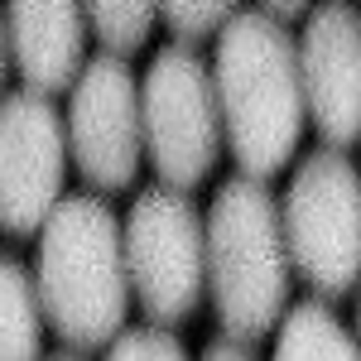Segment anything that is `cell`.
<instances>
[{
  "instance_id": "4fadbf2b",
  "label": "cell",
  "mask_w": 361,
  "mask_h": 361,
  "mask_svg": "<svg viewBox=\"0 0 361 361\" xmlns=\"http://www.w3.org/2000/svg\"><path fill=\"white\" fill-rule=\"evenodd\" d=\"M159 20V0H87V25L102 39L106 54L130 58L149 44V29Z\"/></svg>"
},
{
  "instance_id": "3957f363",
  "label": "cell",
  "mask_w": 361,
  "mask_h": 361,
  "mask_svg": "<svg viewBox=\"0 0 361 361\" xmlns=\"http://www.w3.org/2000/svg\"><path fill=\"white\" fill-rule=\"evenodd\" d=\"M289 246L265 178H226L207 207V294L226 337L260 342L289 308Z\"/></svg>"
},
{
  "instance_id": "e0dca14e",
  "label": "cell",
  "mask_w": 361,
  "mask_h": 361,
  "mask_svg": "<svg viewBox=\"0 0 361 361\" xmlns=\"http://www.w3.org/2000/svg\"><path fill=\"white\" fill-rule=\"evenodd\" d=\"M260 10H270L275 20H284V25H289V20H299V15H308V10H313V0H260Z\"/></svg>"
},
{
  "instance_id": "52a82bcc",
  "label": "cell",
  "mask_w": 361,
  "mask_h": 361,
  "mask_svg": "<svg viewBox=\"0 0 361 361\" xmlns=\"http://www.w3.org/2000/svg\"><path fill=\"white\" fill-rule=\"evenodd\" d=\"M63 121H68V154L92 188L121 193L135 183L145 159V116H140V78L130 58H92L73 82V106Z\"/></svg>"
},
{
  "instance_id": "6da1fadb",
  "label": "cell",
  "mask_w": 361,
  "mask_h": 361,
  "mask_svg": "<svg viewBox=\"0 0 361 361\" xmlns=\"http://www.w3.org/2000/svg\"><path fill=\"white\" fill-rule=\"evenodd\" d=\"M212 82L222 106V135L241 173L275 178L299 154L308 121L299 39L270 10H236L217 29Z\"/></svg>"
},
{
  "instance_id": "30bf717a",
  "label": "cell",
  "mask_w": 361,
  "mask_h": 361,
  "mask_svg": "<svg viewBox=\"0 0 361 361\" xmlns=\"http://www.w3.org/2000/svg\"><path fill=\"white\" fill-rule=\"evenodd\" d=\"M5 34L34 92L58 97L87 68V0H5Z\"/></svg>"
},
{
  "instance_id": "7a4b0ae2",
  "label": "cell",
  "mask_w": 361,
  "mask_h": 361,
  "mask_svg": "<svg viewBox=\"0 0 361 361\" xmlns=\"http://www.w3.org/2000/svg\"><path fill=\"white\" fill-rule=\"evenodd\" d=\"M39 304L54 333L97 352L121 337L130 308V270H126V231L111 207L92 193H73L54 207L39 231Z\"/></svg>"
},
{
  "instance_id": "ffe728a7",
  "label": "cell",
  "mask_w": 361,
  "mask_h": 361,
  "mask_svg": "<svg viewBox=\"0 0 361 361\" xmlns=\"http://www.w3.org/2000/svg\"><path fill=\"white\" fill-rule=\"evenodd\" d=\"M54 361H78V357H54Z\"/></svg>"
},
{
  "instance_id": "7c38bea8",
  "label": "cell",
  "mask_w": 361,
  "mask_h": 361,
  "mask_svg": "<svg viewBox=\"0 0 361 361\" xmlns=\"http://www.w3.org/2000/svg\"><path fill=\"white\" fill-rule=\"evenodd\" d=\"M39 352H44L39 284L15 255L0 250V361H39Z\"/></svg>"
},
{
  "instance_id": "8fae6325",
  "label": "cell",
  "mask_w": 361,
  "mask_h": 361,
  "mask_svg": "<svg viewBox=\"0 0 361 361\" xmlns=\"http://www.w3.org/2000/svg\"><path fill=\"white\" fill-rule=\"evenodd\" d=\"M275 361H361V342L323 299H304L279 318Z\"/></svg>"
},
{
  "instance_id": "ba28073f",
  "label": "cell",
  "mask_w": 361,
  "mask_h": 361,
  "mask_svg": "<svg viewBox=\"0 0 361 361\" xmlns=\"http://www.w3.org/2000/svg\"><path fill=\"white\" fill-rule=\"evenodd\" d=\"M68 121L49 92H15L0 102V231L25 241L39 236L63 202L68 173Z\"/></svg>"
},
{
  "instance_id": "ac0fdd59",
  "label": "cell",
  "mask_w": 361,
  "mask_h": 361,
  "mask_svg": "<svg viewBox=\"0 0 361 361\" xmlns=\"http://www.w3.org/2000/svg\"><path fill=\"white\" fill-rule=\"evenodd\" d=\"M5 68H10V34H5V10H0V102H5Z\"/></svg>"
},
{
  "instance_id": "5bb4252c",
  "label": "cell",
  "mask_w": 361,
  "mask_h": 361,
  "mask_svg": "<svg viewBox=\"0 0 361 361\" xmlns=\"http://www.w3.org/2000/svg\"><path fill=\"white\" fill-rule=\"evenodd\" d=\"M159 15L169 20V29L193 44V39H207L236 15V0H159Z\"/></svg>"
},
{
  "instance_id": "2e32d148",
  "label": "cell",
  "mask_w": 361,
  "mask_h": 361,
  "mask_svg": "<svg viewBox=\"0 0 361 361\" xmlns=\"http://www.w3.org/2000/svg\"><path fill=\"white\" fill-rule=\"evenodd\" d=\"M202 361H255V352H250V342H241V337H212Z\"/></svg>"
},
{
  "instance_id": "d6986e66",
  "label": "cell",
  "mask_w": 361,
  "mask_h": 361,
  "mask_svg": "<svg viewBox=\"0 0 361 361\" xmlns=\"http://www.w3.org/2000/svg\"><path fill=\"white\" fill-rule=\"evenodd\" d=\"M361 284V279H357ZM357 342H361V289H357Z\"/></svg>"
},
{
  "instance_id": "8992f818",
  "label": "cell",
  "mask_w": 361,
  "mask_h": 361,
  "mask_svg": "<svg viewBox=\"0 0 361 361\" xmlns=\"http://www.w3.org/2000/svg\"><path fill=\"white\" fill-rule=\"evenodd\" d=\"M145 154L169 188H197L222 154V106L207 58L193 44H169L140 78Z\"/></svg>"
},
{
  "instance_id": "5b68a950",
  "label": "cell",
  "mask_w": 361,
  "mask_h": 361,
  "mask_svg": "<svg viewBox=\"0 0 361 361\" xmlns=\"http://www.w3.org/2000/svg\"><path fill=\"white\" fill-rule=\"evenodd\" d=\"M126 270L130 294L149 323H183L207 294V217L188 188L154 183L130 202L126 217Z\"/></svg>"
},
{
  "instance_id": "9a60e30c",
  "label": "cell",
  "mask_w": 361,
  "mask_h": 361,
  "mask_svg": "<svg viewBox=\"0 0 361 361\" xmlns=\"http://www.w3.org/2000/svg\"><path fill=\"white\" fill-rule=\"evenodd\" d=\"M106 361H188V352L164 323H149V328H130L116 337L106 347Z\"/></svg>"
},
{
  "instance_id": "277c9868",
  "label": "cell",
  "mask_w": 361,
  "mask_h": 361,
  "mask_svg": "<svg viewBox=\"0 0 361 361\" xmlns=\"http://www.w3.org/2000/svg\"><path fill=\"white\" fill-rule=\"evenodd\" d=\"M284 246L289 265L313 294L337 299L361 279V169L337 149L318 145L299 159L284 202Z\"/></svg>"
},
{
  "instance_id": "9c48e42d",
  "label": "cell",
  "mask_w": 361,
  "mask_h": 361,
  "mask_svg": "<svg viewBox=\"0 0 361 361\" xmlns=\"http://www.w3.org/2000/svg\"><path fill=\"white\" fill-rule=\"evenodd\" d=\"M299 78H304L308 121L323 145L361 140V5L357 0H318L308 10L299 39Z\"/></svg>"
}]
</instances>
